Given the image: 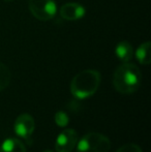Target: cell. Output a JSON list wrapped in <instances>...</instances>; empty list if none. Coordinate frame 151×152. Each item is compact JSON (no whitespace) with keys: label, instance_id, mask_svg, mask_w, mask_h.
<instances>
[{"label":"cell","instance_id":"3957f363","mask_svg":"<svg viewBox=\"0 0 151 152\" xmlns=\"http://www.w3.org/2000/svg\"><path fill=\"white\" fill-rule=\"evenodd\" d=\"M111 142L99 132H89L77 143V152H109Z\"/></svg>","mask_w":151,"mask_h":152},{"label":"cell","instance_id":"4fadbf2b","mask_svg":"<svg viewBox=\"0 0 151 152\" xmlns=\"http://www.w3.org/2000/svg\"><path fill=\"white\" fill-rule=\"evenodd\" d=\"M116 152H143V151H142L141 147L139 145L129 143V144H125L123 146H121Z\"/></svg>","mask_w":151,"mask_h":152},{"label":"cell","instance_id":"8fae6325","mask_svg":"<svg viewBox=\"0 0 151 152\" xmlns=\"http://www.w3.org/2000/svg\"><path fill=\"white\" fill-rule=\"evenodd\" d=\"M10 78H12L10 70L8 69V67L5 64L0 62V91H2L8 86L10 82Z\"/></svg>","mask_w":151,"mask_h":152},{"label":"cell","instance_id":"5b68a950","mask_svg":"<svg viewBox=\"0 0 151 152\" xmlns=\"http://www.w3.org/2000/svg\"><path fill=\"white\" fill-rule=\"evenodd\" d=\"M78 134L73 128H66L58 134L55 142L57 152H71L78 143Z\"/></svg>","mask_w":151,"mask_h":152},{"label":"cell","instance_id":"30bf717a","mask_svg":"<svg viewBox=\"0 0 151 152\" xmlns=\"http://www.w3.org/2000/svg\"><path fill=\"white\" fill-rule=\"evenodd\" d=\"M136 57H137L138 61L141 64L147 65L151 61L150 56V42H145L137 49L136 51Z\"/></svg>","mask_w":151,"mask_h":152},{"label":"cell","instance_id":"8992f818","mask_svg":"<svg viewBox=\"0 0 151 152\" xmlns=\"http://www.w3.org/2000/svg\"><path fill=\"white\" fill-rule=\"evenodd\" d=\"M14 128L17 136L22 139H25V140H28L34 132L35 121L31 115L24 113V114H21L17 117Z\"/></svg>","mask_w":151,"mask_h":152},{"label":"cell","instance_id":"6da1fadb","mask_svg":"<svg viewBox=\"0 0 151 152\" xmlns=\"http://www.w3.org/2000/svg\"><path fill=\"white\" fill-rule=\"evenodd\" d=\"M142 75L137 65L124 62L116 68L113 76L114 87L122 94H131L139 89Z\"/></svg>","mask_w":151,"mask_h":152},{"label":"cell","instance_id":"7c38bea8","mask_svg":"<svg viewBox=\"0 0 151 152\" xmlns=\"http://www.w3.org/2000/svg\"><path fill=\"white\" fill-rule=\"evenodd\" d=\"M55 122L58 126L60 127H65V126L69 124V117L63 111H58V112L55 114Z\"/></svg>","mask_w":151,"mask_h":152},{"label":"cell","instance_id":"52a82bcc","mask_svg":"<svg viewBox=\"0 0 151 152\" xmlns=\"http://www.w3.org/2000/svg\"><path fill=\"white\" fill-rule=\"evenodd\" d=\"M86 14V10L83 5L75 2H69L65 3L60 8V16L64 20L69 21H76L80 20Z\"/></svg>","mask_w":151,"mask_h":152},{"label":"cell","instance_id":"ba28073f","mask_svg":"<svg viewBox=\"0 0 151 152\" xmlns=\"http://www.w3.org/2000/svg\"><path fill=\"white\" fill-rule=\"evenodd\" d=\"M115 53H116V56L122 62H128L133 56V49L128 42L123 40L116 46Z\"/></svg>","mask_w":151,"mask_h":152},{"label":"cell","instance_id":"9a60e30c","mask_svg":"<svg viewBox=\"0 0 151 152\" xmlns=\"http://www.w3.org/2000/svg\"><path fill=\"white\" fill-rule=\"evenodd\" d=\"M5 1H12V0H5Z\"/></svg>","mask_w":151,"mask_h":152},{"label":"cell","instance_id":"277c9868","mask_svg":"<svg viewBox=\"0 0 151 152\" xmlns=\"http://www.w3.org/2000/svg\"><path fill=\"white\" fill-rule=\"evenodd\" d=\"M29 10L38 20L49 21L55 17L57 6L54 0H29Z\"/></svg>","mask_w":151,"mask_h":152},{"label":"cell","instance_id":"9c48e42d","mask_svg":"<svg viewBox=\"0 0 151 152\" xmlns=\"http://www.w3.org/2000/svg\"><path fill=\"white\" fill-rule=\"evenodd\" d=\"M0 152H27L26 147L19 139H6L0 146Z\"/></svg>","mask_w":151,"mask_h":152},{"label":"cell","instance_id":"5bb4252c","mask_svg":"<svg viewBox=\"0 0 151 152\" xmlns=\"http://www.w3.org/2000/svg\"><path fill=\"white\" fill-rule=\"evenodd\" d=\"M44 152H53V151H51V150H46V151H44Z\"/></svg>","mask_w":151,"mask_h":152},{"label":"cell","instance_id":"7a4b0ae2","mask_svg":"<svg viewBox=\"0 0 151 152\" xmlns=\"http://www.w3.org/2000/svg\"><path fill=\"white\" fill-rule=\"evenodd\" d=\"M101 84V74L94 69H86L74 77L71 92L76 98H88L97 91Z\"/></svg>","mask_w":151,"mask_h":152}]
</instances>
